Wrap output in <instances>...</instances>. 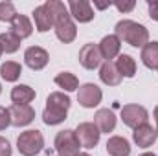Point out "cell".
I'll return each mask as SVG.
<instances>
[{
	"label": "cell",
	"mask_w": 158,
	"mask_h": 156,
	"mask_svg": "<svg viewBox=\"0 0 158 156\" xmlns=\"http://www.w3.org/2000/svg\"><path fill=\"white\" fill-rule=\"evenodd\" d=\"M44 4L50 9V13L53 15V28H55L57 39L61 42H64V44L74 42L76 37H77V28L72 20V15H70L68 7L59 0H48Z\"/></svg>",
	"instance_id": "1"
},
{
	"label": "cell",
	"mask_w": 158,
	"mask_h": 156,
	"mask_svg": "<svg viewBox=\"0 0 158 156\" xmlns=\"http://www.w3.org/2000/svg\"><path fill=\"white\" fill-rule=\"evenodd\" d=\"M119 40H125L127 44L134 46V48H143L149 42V31L145 26L134 22V20H119L116 24V33H114Z\"/></svg>",
	"instance_id": "2"
},
{
	"label": "cell",
	"mask_w": 158,
	"mask_h": 156,
	"mask_svg": "<svg viewBox=\"0 0 158 156\" xmlns=\"http://www.w3.org/2000/svg\"><path fill=\"white\" fill-rule=\"evenodd\" d=\"M17 147H19V153L22 156H35L39 154L42 151V147H44V136L37 129L24 130L17 138Z\"/></svg>",
	"instance_id": "3"
},
{
	"label": "cell",
	"mask_w": 158,
	"mask_h": 156,
	"mask_svg": "<svg viewBox=\"0 0 158 156\" xmlns=\"http://www.w3.org/2000/svg\"><path fill=\"white\" fill-rule=\"evenodd\" d=\"M81 143H79L76 130H61L55 136V151L59 156H77Z\"/></svg>",
	"instance_id": "4"
},
{
	"label": "cell",
	"mask_w": 158,
	"mask_h": 156,
	"mask_svg": "<svg viewBox=\"0 0 158 156\" xmlns=\"http://www.w3.org/2000/svg\"><path fill=\"white\" fill-rule=\"evenodd\" d=\"M76 136H77L79 143L83 149H94L98 143H99V129L90 123V121H85V123H79L77 129H76Z\"/></svg>",
	"instance_id": "5"
},
{
	"label": "cell",
	"mask_w": 158,
	"mask_h": 156,
	"mask_svg": "<svg viewBox=\"0 0 158 156\" xmlns=\"http://www.w3.org/2000/svg\"><path fill=\"white\" fill-rule=\"evenodd\" d=\"M121 119L127 127L131 129H136L140 125H145L147 119H149V112L145 107L142 105H125L121 109Z\"/></svg>",
	"instance_id": "6"
},
{
	"label": "cell",
	"mask_w": 158,
	"mask_h": 156,
	"mask_svg": "<svg viewBox=\"0 0 158 156\" xmlns=\"http://www.w3.org/2000/svg\"><path fill=\"white\" fill-rule=\"evenodd\" d=\"M103 99V92L98 84L94 83H85L83 86H79V92H77V101L81 107L85 109H94L101 103Z\"/></svg>",
	"instance_id": "7"
},
{
	"label": "cell",
	"mask_w": 158,
	"mask_h": 156,
	"mask_svg": "<svg viewBox=\"0 0 158 156\" xmlns=\"http://www.w3.org/2000/svg\"><path fill=\"white\" fill-rule=\"evenodd\" d=\"M103 57H101V51H99V46L98 44H85L81 50H79V63L83 68L86 70H94L101 64Z\"/></svg>",
	"instance_id": "8"
},
{
	"label": "cell",
	"mask_w": 158,
	"mask_h": 156,
	"mask_svg": "<svg viewBox=\"0 0 158 156\" xmlns=\"http://www.w3.org/2000/svg\"><path fill=\"white\" fill-rule=\"evenodd\" d=\"M48 61H50V55H48V51H46L44 48H40V46H30V48L24 51V63L28 64V68H31V70H35V72L46 68Z\"/></svg>",
	"instance_id": "9"
},
{
	"label": "cell",
	"mask_w": 158,
	"mask_h": 156,
	"mask_svg": "<svg viewBox=\"0 0 158 156\" xmlns=\"http://www.w3.org/2000/svg\"><path fill=\"white\" fill-rule=\"evenodd\" d=\"M11 125L15 127H26L35 119V110L30 105H11L9 107Z\"/></svg>",
	"instance_id": "10"
},
{
	"label": "cell",
	"mask_w": 158,
	"mask_h": 156,
	"mask_svg": "<svg viewBox=\"0 0 158 156\" xmlns=\"http://www.w3.org/2000/svg\"><path fill=\"white\" fill-rule=\"evenodd\" d=\"M156 138H158L156 129H153V125H149V123L136 127L134 132H132V140H134V143H136L138 147H142V149L151 147V145L156 142Z\"/></svg>",
	"instance_id": "11"
},
{
	"label": "cell",
	"mask_w": 158,
	"mask_h": 156,
	"mask_svg": "<svg viewBox=\"0 0 158 156\" xmlns=\"http://www.w3.org/2000/svg\"><path fill=\"white\" fill-rule=\"evenodd\" d=\"M68 11L77 22H90L96 17L90 2H86V0H72V2H68Z\"/></svg>",
	"instance_id": "12"
},
{
	"label": "cell",
	"mask_w": 158,
	"mask_h": 156,
	"mask_svg": "<svg viewBox=\"0 0 158 156\" xmlns=\"http://www.w3.org/2000/svg\"><path fill=\"white\" fill-rule=\"evenodd\" d=\"M94 125L99 129V132H112L116 129V116L110 109H99L94 116Z\"/></svg>",
	"instance_id": "13"
},
{
	"label": "cell",
	"mask_w": 158,
	"mask_h": 156,
	"mask_svg": "<svg viewBox=\"0 0 158 156\" xmlns=\"http://www.w3.org/2000/svg\"><path fill=\"white\" fill-rule=\"evenodd\" d=\"M33 20H35L37 31H40V33H46V31H50V28H53V15L50 13L46 4L33 9Z\"/></svg>",
	"instance_id": "14"
},
{
	"label": "cell",
	"mask_w": 158,
	"mask_h": 156,
	"mask_svg": "<svg viewBox=\"0 0 158 156\" xmlns=\"http://www.w3.org/2000/svg\"><path fill=\"white\" fill-rule=\"evenodd\" d=\"M98 46H99L101 57H103V59H107V61H110V59H114V57H118V55H119L121 40H119L116 35H107V37H103V39H101V42H99Z\"/></svg>",
	"instance_id": "15"
},
{
	"label": "cell",
	"mask_w": 158,
	"mask_h": 156,
	"mask_svg": "<svg viewBox=\"0 0 158 156\" xmlns=\"http://www.w3.org/2000/svg\"><path fill=\"white\" fill-rule=\"evenodd\" d=\"M99 79L107 86H118L123 77H121V74L118 72V68H116V64L112 61H105L101 64V68H99Z\"/></svg>",
	"instance_id": "16"
},
{
	"label": "cell",
	"mask_w": 158,
	"mask_h": 156,
	"mask_svg": "<svg viewBox=\"0 0 158 156\" xmlns=\"http://www.w3.org/2000/svg\"><path fill=\"white\" fill-rule=\"evenodd\" d=\"M35 99V90L28 84H17L11 90V101L13 105H30Z\"/></svg>",
	"instance_id": "17"
},
{
	"label": "cell",
	"mask_w": 158,
	"mask_h": 156,
	"mask_svg": "<svg viewBox=\"0 0 158 156\" xmlns=\"http://www.w3.org/2000/svg\"><path fill=\"white\" fill-rule=\"evenodd\" d=\"M11 24H13V26H11V31H13L20 40L28 39V37L33 33V26H31V22H30V18H28L26 15H17Z\"/></svg>",
	"instance_id": "18"
},
{
	"label": "cell",
	"mask_w": 158,
	"mask_h": 156,
	"mask_svg": "<svg viewBox=\"0 0 158 156\" xmlns=\"http://www.w3.org/2000/svg\"><path fill=\"white\" fill-rule=\"evenodd\" d=\"M107 153L112 156H129L131 154V145L125 138L121 136H112L107 142Z\"/></svg>",
	"instance_id": "19"
},
{
	"label": "cell",
	"mask_w": 158,
	"mask_h": 156,
	"mask_svg": "<svg viewBox=\"0 0 158 156\" xmlns=\"http://www.w3.org/2000/svg\"><path fill=\"white\" fill-rule=\"evenodd\" d=\"M142 63L151 68V70H158V42H147L142 48Z\"/></svg>",
	"instance_id": "20"
},
{
	"label": "cell",
	"mask_w": 158,
	"mask_h": 156,
	"mask_svg": "<svg viewBox=\"0 0 158 156\" xmlns=\"http://www.w3.org/2000/svg\"><path fill=\"white\" fill-rule=\"evenodd\" d=\"M114 64H116L118 72L121 74V77H134L136 76V61L131 55H127V53L118 55Z\"/></svg>",
	"instance_id": "21"
},
{
	"label": "cell",
	"mask_w": 158,
	"mask_h": 156,
	"mask_svg": "<svg viewBox=\"0 0 158 156\" xmlns=\"http://www.w3.org/2000/svg\"><path fill=\"white\" fill-rule=\"evenodd\" d=\"M20 74H22V66L19 63H15V61H6L0 66V76H2V79H6L9 83H15L17 79L20 77Z\"/></svg>",
	"instance_id": "22"
},
{
	"label": "cell",
	"mask_w": 158,
	"mask_h": 156,
	"mask_svg": "<svg viewBox=\"0 0 158 156\" xmlns=\"http://www.w3.org/2000/svg\"><path fill=\"white\" fill-rule=\"evenodd\" d=\"M55 84H57L59 88L66 90V92H74V90L79 88L77 77H76L74 74H70V72H61V74H57V76H55Z\"/></svg>",
	"instance_id": "23"
},
{
	"label": "cell",
	"mask_w": 158,
	"mask_h": 156,
	"mask_svg": "<svg viewBox=\"0 0 158 156\" xmlns=\"http://www.w3.org/2000/svg\"><path fill=\"white\" fill-rule=\"evenodd\" d=\"M70 105H72V101H70V97L64 92H52L48 96V99H46V107L61 109V110H66V112H68Z\"/></svg>",
	"instance_id": "24"
},
{
	"label": "cell",
	"mask_w": 158,
	"mask_h": 156,
	"mask_svg": "<svg viewBox=\"0 0 158 156\" xmlns=\"http://www.w3.org/2000/svg\"><path fill=\"white\" fill-rule=\"evenodd\" d=\"M0 48L6 53H15L20 48V39L13 33V31H6L0 33Z\"/></svg>",
	"instance_id": "25"
},
{
	"label": "cell",
	"mask_w": 158,
	"mask_h": 156,
	"mask_svg": "<svg viewBox=\"0 0 158 156\" xmlns=\"http://www.w3.org/2000/svg\"><path fill=\"white\" fill-rule=\"evenodd\" d=\"M66 119V110L61 109H53V107H46L42 112V121L46 125H59Z\"/></svg>",
	"instance_id": "26"
},
{
	"label": "cell",
	"mask_w": 158,
	"mask_h": 156,
	"mask_svg": "<svg viewBox=\"0 0 158 156\" xmlns=\"http://www.w3.org/2000/svg\"><path fill=\"white\" fill-rule=\"evenodd\" d=\"M19 13L15 11V6L11 2H0V20L2 22H13V18Z\"/></svg>",
	"instance_id": "27"
},
{
	"label": "cell",
	"mask_w": 158,
	"mask_h": 156,
	"mask_svg": "<svg viewBox=\"0 0 158 156\" xmlns=\"http://www.w3.org/2000/svg\"><path fill=\"white\" fill-rule=\"evenodd\" d=\"M11 125V116H9V109L0 107V130H6Z\"/></svg>",
	"instance_id": "28"
},
{
	"label": "cell",
	"mask_w": 158,
	"mask_h": 156,
	"mask_svg": "<svg viewBox=\"0 0 158 156\" xmlns=\"http://www.w3.org/2000/svg\"><path fill=\"white\" fill-rule=\"evenodd\" d=\"M114 6L118 7V11H121V13H129V11H132V9H134L136 2H134V0H131V2H116Z\"/></svg>",
	"instance_id": "29"
},
{
	"label": "cell",
	"mask_w": 158,
	"mask_h": 156,
	"mask_svg": "<svg viewBox=\"0 0 158 156\" xmlns=\"http://www.w3.org/2000/svg\"><path fill=\"white\" fill-rule=\"evenodd\" d=\"M0 156H11V145L2 136H0Z\"/></svg>",
	"instance_id": "30"
},
{
	"label": "cell",
	"mask_w": 158,
	"mask_h": 156,
	"mask_svg": "<svg viewBox=\"0 0 158 156\" xmlns=\"http://www.w3.org/2000/svg\"><path fill=\"white\" fill-rule=\"evenodd\" d=\"M149 17H151L153 20H156V22H158V0L149 2Z\"/></svg>",
	"instance_id": "31"
},
{
	"label": "cell",
	"mask_w": 158,
	"mask_h": 156,
	"mask_svg": "<svg viewBox=\"0 0 158 156\" xmlns=\"http://www.w3.org/2000/svg\"><path fill=\"white\" fill-rule=\"evenodd\" d=\"M96 6H98L99 9H105V7H109V6H110V2H109V4H101V2H96Z\"/></svg>",
	"instance_id": "32"
},
{
	"label": "cell",
	"mask_w": 158,
	"mask_h": 156,
	"mask_svg": "<svg viewBox=\"0 0 158 156\" xmlns=\"http://www.w3.org/2000/svg\"><path fill=\"white\" fill-rule=\"evenodd\" d=\"M155 121H156V125H158V107L155 109Z\"/></svg>",
	"instance_id": "33"
},
{
	"label": "cell",
	"mask_w": 158,
	"mask_h": 156,
	"mask_svg": "<svg viewBox=\"0 0 158 156\" xmlns=\"http://www.w3.org/2000/svg\"><path fill=\"white\" fill-rule=\"evenodd\" d=\"M140 156H156L155 153H143V154H140Z\"/></svg>",
	"instance_id": "34"
},
{
	"label": "cell",
	"mask_w": 158,
	"mask_h": 156,
	"mask_svg": "<svg viewBox=\"0 0 158 156\" xmlns=\"http://www.w3.org/2000/svg\"><path fill=\"white\" fill-rule=\"evenodd\" d=\"M77 156H90V154H86V153H79Z\"/></svg>",
	"instance_id": "35"
},
{
	"label": "cell",
	"mask_w": 158,
	"mask_h": 156,
	"mask_svg": "<svg viewBox=\"0 0 158 156\" xmlns=\"http://www.w3.org/2000/svg\"><path fill=\"white\" fill-rule=\"evenodd\" d=\"M0 55H2V48H0Z\"/></svg>",
	"instance_id": "36"
},
{
	"label": "cell",
	"mask_w": 158,
	"mask_h": 156,
	"mask_svg": "<svg viewBox=\"0 0 158 156\" xmlns=\"http://www.w3.org/2000/svg\"><path fill=\"white\" fill-rule=\"evenodd\" d=\"M0 92H2V84H0Z\"/></svg>",
	"instance_id": "37"
},
{
	"label": "cell",
	"mask_w": 158,
	"mask_h": 156,
	"mask_svg": "<svg viewBox=\"0 0 158 156\" xmlns=\"http://www.w3.org/2000/svg\"><path fill=\"white\" fill-rule=\"evenodd\" d=\"M156 132H158V125H156Z\"/></svg>",
	"instance_id": "38"
}]
</instances>
